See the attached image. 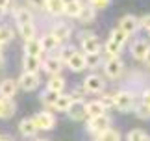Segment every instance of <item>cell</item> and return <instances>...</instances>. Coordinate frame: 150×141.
Listing matches in <instances>:
<instances>
[{
  "label": "cell",
  "instance_id": "obj_31",
  "mask_svg": "<svg viewBox=\"0 0 150 141\" xmlns=\"http://www.w3.org/2000/svg\"><path fill=\"white\" fill-rule=\"evenodd\" d=\"M85 63H87V67H98L102 63V54H85Z\"/></svg>",
  "mask_w": 150,
  "mask_h": 141
},
{
  "label": "cell",
  "instance_id": "obj_46",
  "mask_svg": "<svg viewBox=\"0 0 150 141\" xmlns=\"http://www.w3.org/2000/svg\"><path fill=\"white\" fill-rule=\"evenodd\" d=\"M141 141H150V137H148V136H146V137H143V139H141Z\"/></svg>",
  "mask_w": 150,
  "mask_h": 141
},
{
  "label": "cell",
  "instance_id": "obj_41",
  "mask_svg": "<svg viewBox=\"0 0 150 141\" xmlns=\"http://www.w3.org/2000/svg\"><path fill=\"white\" fill-rule=\"evenodd\" d=\"M141 26L145 28V30H148V32H150V15H145V17L141 19Z\"/></svg>",
  "mask_w": 150,
  "mask_h": 141
},
{
  "label": "cell",
  "instance_id": "obj_1",
  "mask_svg": "<svg viewBox=\"0 0 150 141\" xmlns=\"http://www.w3.org/2000/svg\"><path fill=\"white\" fill-rule=\"evenodd\" d=\"M134 104H135V98L130 91H119L113 95V108H117L120 111L134 110Z\"/></svg>",
  "mask_w": 150,
  "mask_h": 141
},
{
  "label": "cell",
  "instance_id": "obj_14",
  "mask_svg": "<svg viewBox=\"0 0 150 141\" xmlns=\"http://www.w3.org/2000/svg\"><path fill=\"white\" fill-rule=\"evenodd\" d=\"M148 48H150V45L145 39H137V41H134V45H132V56H134L135 60H145Z\"/></svg>",
  "mask_w": 150,
  "mask_h": 141
},
{
  "label": "cell",
  "instance_id": "obj_37",
  "mask_svg": "<svg viewBox=\"0 0 150 141\" xmlns=\"http://www.w3.org/2000/svg\"><path fill=\"white\" fill-rule=\"evenodd\" d=\"M74 52H76V50H74L72 46H65V48H63V52H61V56H59V60H61V61H67L69 58L74 54Z\"/></svg>",
  "mask_w": 150,
  "mask_h": 141
},
{
  "label": "cell",
  "instance_id": "obj_44",
  "mask_svg": "<svg viewBox=\"0 0 150 141\" xmlns=\"http://www.w3.org/2000/svg\"><path fill=\"white\" fill-rule=\"evenodd\" d=\"M2 65H4V56L0 54V67H2Z\"/></svg>",
  "mask_w": 150,
  "mask_h": 141
},
{
  "label": "cell",
  "instance_id": "obj_9",
  "mask_svg": "<svg viewBox=\"0 0 150 141\" xmlns=\"http://www.w3.org/2000/svg\"><path fill=\"white\" fill-rule=\"evenodd\" d=\"M65 63L71 67V70H74V73H80V70H83L87 67V63H85V54H82V52H74Z\"/></svg>",
  "mask_w": 150,
  "mask_h": 141
},
{
  "label": "cell",
  "instance_id": "obj_32",
  "mask_svg": "<svg viewBox=\"0 0 150 141\" xmlns=\"http://www.w3.org/2000/svg\"><path fill=\"white\" fill-rule=\"evenodd\" d=\"M109 39H111V41H115L117 45H120V46H122V45L126 43V39H128V35H126L122 30H119V28H117V30H113V32H111V37H109Z\"/></svg>",
  "mask_w": 150,
  "mask_h": 141
},
{
  "label": "cell",
  "instance_id": "obj_3",
  "mask_svg": "<svg viewBox=\"0 0 150 141\" xmlns=\"http://www.w3.org/2000/svg\"><path fill=\"white\" fill-rule=\"evenodd\" d=\"M109 117L108 115H98V117H93V119H89V122H87V130L89 132H95L96 136H98L100 132H104V130H108L109 128Z\"/></svg>",
  "mask_w": 150,
  "mask_h": 141
},
{
  "label": "cell",
  "instance_id": "obj_27",
  "mask_svg": "<svg viewBox=\"0 0 150 141\" xmlns=\"http://www.w3.org/2000/svg\"><path fill=\"white\" fill-rule=\"evenodd\" d=\"M15 21H17V24H28V22H32V13H30V9L19 8V9L15 11Z\"/></svg>",
  "mask_w": 150,
  "mask_h": 141
},
{
  "label": "cell",
  "instance_id": "obj_2",
  "mask_svg": "<svg viewBox=\"0 0 150 141\" xmlns=\"http://www.w3.org/2000/svg\"><path fill=\"white\" fill-rule=\"evenodd\" d=\"M33 122H35L37 130H52L56 126V119L50 111H41L33 117Z\"/></svg>",
  "mask_w": 150,
  "mask_h": 141
},
{
  "label": "cell",
  "instance_id": "obj_18",
  "mask_svg": "<svg viewBox=\"0 0 150 141\" xmlns=\"http://www.w3.org/2000/svg\"><path fill=\"white\" fill-rule=\"evenodd\" d=\"M24 52H26V56H33V58H39V56H41V54H43V48H41L39 39H30V41H26Z\"/></svg>",
  "mask_w": 150,
  "mask_h": 141
},
{
  "label": "cell",
  "instance_id": "obj_5",
  "mask_svg": "<svg viewBox=\"0 0 150 141\" xmlns=\"http://www.w3.org/2000/svg\"><path fill=\"white\" fill-rule=\"evenodd\" d=\"M137 28H139V19L134 17V15H124L122 19H120V22H119V30H122L126 35L135 33Z\"/></svg>",
  "mask_w": 150,
  "mask_h": 141
},
{
  "label": "cell",
  "instance_id": "obj_48",
  "mask_svg": "<svg viewBox=\"0 0 150 141\" xmlns=\"http://www.w3.org/2000/svg\"><path fill=\"white\" fill-rule=\"evenodd\" d=\"M0 54H2V45H0Z\"/></svg>",
  "mask_w": 150,
  "mask_h": 141
},
{
  "label": "cell",
  "instance_id": "obj_24",
  "mask_svg": "<svg viewBox=\"0 0 150 141\" xmlns=\"http://www.w3.org/2000/svg\"><path fill=\"white\" fill-rule=\"evenodd\" d=\"M19 33L22 35V39H24V41L35 39V26H33V22H28V24H19Z\"/></svg>",
  "mask_w": 150,
  "mask_h": 141
},
{
  "label": "cell",
  "instance_id": "obj_38",
  "mask_svg": "<svg viewBox=\"0 0 150 141\" xmlns=\"http://www.w3.org/2000/svg\"><path fill=\"white\" fill-rule=\"evenodd\" d=\"M98 102L104 106V108H113V95H104Z\"/></svg>",
  "mask_w": 150,
  "mask_h": 141
},
{
  "label": "cell",
  "instance_id": "obj_20",
  "mask_svg": "<svg viewBox=\"0 0 150 141\" xmlns=\"http://www.w3.org/2000/svg\"><path fill=\"white\" fill-rule=\"evenodd\" d=\"M72 102H74V98L71 95H59L57 100H56V104H54V110L56 111H69V108H71Z\"/></svg>",
  "mask_w": 150,
  "mask_h": 141
},
{
  "label": "cell",
  "instance_id": "obj_47",
  "mask_svg": "<svg viewBox=\"0 0 150 141\" xmlns=\"http://www.w3.org/2000/svg\"><path fill=\"white\" fill-rule=\"evenodd\" d=\"M37 141H48V139H37Z\"/></svg>",
  "mask_w": 150,
  "mask_h": 141
},
{
  "label": "cell",
  "instance_id": "obj_33",
  "mask_svg": "<svg viewBox=\"0 0 150 141\" xmlns=\"http://www.w3.org/2000/svg\"><path fill=\"white\" fill-rule=\"evenodd\" d=\"M11 39H13V32H11V28H8V26H0V45L9 43Z\"/></svg>",
  "mask_w": 150,
  "mask_h": 141
},
{
  "label": "cell",
  "instance_id": "obj_15",
  "mask_svg": "<svg viewBox=\"0 0 150 141\" xmlns=\"http://www.w3.org/2000/svg\"><path fill=\"white\" fill-rule=\"evenodd\" d=\"M19 132L24 137H33V136H35L37 126H35V122H33V117H32V119H30V117H26V119H22L19 122Z\"/></svg>",
  "mask_w": 150,
  "mask_h": 141
},
{
  "label": "cell",
  "instance_id": "obj_28",
  "mask_svg": "<svg viewBox=\"0 0 150 141\" xmlns=\"http://www.w3.org/2000/svg\"><path fill=\"white\" fill-rule=\"evenodd\" d=\"M61 93H52V91H47V93H43L41 95V102L47 106V108H54V104L57 100V97H59Z\"/></svg>",
  "mask_w": 150,
  "mask_h": 141
},
{
  "label": "cell",
  "instance_id": "obj_30",
  "mask_svg": "<svg viewBox=\"0 0 150 141\" xmlns=\"http://www.w3.org/2000/svg\"><path fill=\"white\" fill-rule=\"evenodd\" d=\"M104 48H106V52H108V54L111 56V58H115V56H119V54H120V48H122V46H120V45H117L115 41H111V39H109L108 43L104 45Z\"/></svg>",
  "mask_w": 150,
  "mask_h": 141
},
{
  "label": "cell",
  "instance_id": "obj_35",
  "mask_svg": "<svg viewBox=\"0 0 150 141\" xmlns=\"http://www.w3.org/2000/svg\"><path fill=\"white\" fill-rule=\"evenodd\" d=\"M111 4V0H89V6L93 9H104Z\"/></svg>",
  "mask_w": 150,
  "mask_h": 141
},
{
  "label": "cell",
  "instance_id": "obj_10",
  "mask_svg": "<svg viewBox=\"0 0 150 141\" xmlns=\"http://www.w3.org/2000/svg\"><path fill=\"white\" fill-rule=\"evenodd\" d=\"M19 85L22 87L24 91H33L39 87V76L37 74H30V73H24L19 78Z\"/></svg>",
  "mask_w": 150,
  "mask_h": 141
},
{
  "label": "cell",
  "instance_id": "obj_40",
  "mask_svg": "<svg viewBox=\"0 0 150 141\" xmlns=\"http://www.w3.org/2000/svg\"><path fill=\"white\" fill-rule=\"evenodd\" d=\"M143 106H146V108L150 110V89H146L145 93H143Z\"/></svg>",
  "mask_w": 150,
  "mask_h": 141
},
{
  "label": "cell",
  "instance_id": "obj_6",
  "mask_svg": "<svg viewBox=\"0 0 150 141\" xmlns=\"http://www.w3.org/2000/svg\"><path fill=\"white\" fill-rule=\"evenodd\" d=\"M83 89L87 93H100L104 91V80L96 74H91L83 80Z\"/></svg>",
  "mask_w": 150,
  "mask_h": 141
},
{
  "label": "cell",
  "instance_id": "obj_36",
  "mask_svg": "<svg viewBox=\"0 0 150 141\" xmlns=\"http://www.w3.org/2000/svg\"><path fill=\"white\" fill-rule=\"evenodd\" d=\"M135 113L137 115H139L141 117V119H148V117H150V110L146 108V106H139V108H135Z\"/></svg>",
  "mask_w": 150,
  "mask_h": 141
},
{
  "label": "cell",
  "instance_id": "obj_34",
  "mask_svg": "<svg viewBox=\"0 0 150 141\" xmlns=\"http://www.w3.org/2000/svg\"><path fill=\"white\" fill-rule=\"evenodd\" d=\"M143 137H146V132L141 130V128H135L128 134V141H141Z\"/></svg>",
  "mask_w": 150,
  "mask_h": 141
},
{
  "label": "cell",
  "instance_id": "obj_11",
  "mask_svg": "<svg viewBox=\"0 0 150 141\" xmlns=\"http://www.w3.org/2000/svg\"><path fill=\"white\" fill-rule=\"evenodd\" d=\"M69 117L71 119H74V121H82L83 117H87L85 115V102L80 98V100H74L72 104H71V108H69Z\"/></svg>",
  "mask_w": 150,
  "mask_h": 141
},
{
  "label": "cell",
  "instance_id": "obj_21",
  "mask_svg": "<svg viewBox=\"0 0 150 141\" xmlns=\"http://www.w3.org/2000/svg\"><path fill=\"white\" fill-rule=\"evenodd\" d=\"M45 9H47L50 15H61L63 9H65V4H63V0H47Z\"/></svg>",
  "mask_w": 150,
  "mask_h": 141
},
{
  "label": "cell",
  "instance_id": "obj_22",
  "mask_svg": "<svg viewBox=\"0 0 150 141\" xmlns=\"http://www.w3.org/2000/svg\"><path fill=\"white\" fill-rule=\"evenodd\" d=\"M63 87H65V80L61 76H52L47 84V91H52V93H61Z\"/></svg>",
  "mask_w": 150,
  "mask_h": 141
},
{
  "label": "cell",
  "instance_id": "obj_29",
  "mask_svg": "<svg viewBox=\"0 0 150 141\" xmlns=\"http://www.w3.org/2000/svg\"><path fill=\"white\" fill-rule=\"evenodd\" d=\"M78 19L82 22H91L95 19V9L91 8V6H83L82 11H80V15H78Z\"/></svg>",
  "mask_w": 150,
  "mask_h": 141
},
{
  "label": "cell",
  "instance_id": "obj_49",
  "mask_svg": "<svg viewBox=\"0 0 150 141\" xmlns=\"http://www.w3.org/2000/svg\"><path fill=\"white\" fill-rule=\"evenodd\" d=\"M0 141H2V137H0Z\"/></svg>",
  "mask_w": 150,
  "mask_h": 141
},
{
  "label": "cell",
  "instance_id": "obj_19",
  "mask_svg": "<svg viewBox=\"0 0 150 141\" xmlns=\"http://www.w3.org/2000/svg\"><path fill=\"white\" fill-rule=\"evenodd\" d=\"M104 106L98 102V100H93V102H87L85 104V115L89 117V119H93V117H98V115H104Z\"/></svg>",
  "mask_w": 150,
  "mask_h": 141
},
{
  "label": "cell",
  "instance_id": "obj_16",
  "mask_svg": "<svg viewBox=\"0 0 150 141\" xmlns=\"http://www.w3.org/2000/svg\"><path fill=\"white\" fill-rule=\"evenodd\" d=\"M43 67L52 76H57V74L61 73V69H63V61L59 60V58H47L45 63H43Z\"/></svg>",
  "mask_w": 150,
  "mask_h": 141
},
{
  "label": "cell",
  "instance_id": "obj_42",
  "mask_svg": "<svg viewBox=\"0 0 150 141\" xmlns=\"http://www.w3.org/2000/svg\"><path fill=\"white\" fill-rule=\"evenodd\" d=\"M9 4H11V0H0V9H8L9 8Z\"/></svg>",
  "mask_w": 150,
  "mask_h": 141
},
{
  "label": "cell",
  "instance_id": "obj_12",
  "mask_svg": "<svg viewBox=\"0 0 150 141\" xmlns=\"http://www.w3.org/2000/svg\"><path fill=\"white\" fill-rule=\"evenodd\" d=\"M17 106L11 98H2L0 97V119H9L15 115Z\"/></svg>",
  "mask_w": 150,
  "mask_h": 141
},
{
  "label": "cell",
  "instance_id": "obj_23",
  "mask_svg": "<svg viewBox=\"0 0 150 141\" xmlns=\"http://www.w3.org/2000/svg\"><path fill=\"white\" fill-rule=\"evenodd\" d=\"M82 8H83V4L80 2V0H74V2H71V4H65L63 13H65L67 17H76V19H78V15H80V11H82Z\"/></svg>",
  "mask_w": 150,
  "mask_h": 141
},
{
  "label": "cell",
  "instance_id": "obj_39",
  "mask_svg": "<svg viewBox=\"0 0 150 141\" xmlns=\"http://www.w3.org/2000/svg\"><path fill=\"white\" fill-rule=\"evenodd\" d=\"M26 2L32 8H37V9H45V6H47V0H26Z\"/></svg>",
  "mask_w": 150,
  "mask_h": 141
},
{
  "label": "cell",
  "instance_id": "obj_17",
  "mask_svg": "<svg viewBox=\"0 0 150 141\" xmlns=\"http://www.w3.org/2000/svg\"><path fill=\"white\" fill-rule=\"evenodd\" d=\"M41 67H43V65H41V60H39V58H33V56H24V73L37 74Z\"/></svg>",
  "mask_w": 150,
  "mask_h": 141
},
{
  "label": "cell",
  "instance_id": "obj_7",
  "mask_svg": "<svg viewBox=\"0 0 150 141\" xmlns=\"http://www.w3.org/2000/svg\"><path fill=\"white\" fill-rule=\"evenodd\" d=\"M104 73H106L109 78H119L120 73H122V61L119 58H111V60L106 61L104 65Z\"/></svg>",
  "mask_w": 150,
  "mask_h": 141
},
{
  "label": "cell",
  "instance_id": "obj_43",
  "mask_svg": "<svg viewBox=\"0 0 150 141\" xmlns=\"http://www.w3.org/2000/svg\"><path fill=\"white\" fill-rule=\"evenodd\" d=\"M145 63L150 67V48H148V52H146V56H145Z\"/></svg>",
  "mask_w": 150,
  "mask_h": 141
},
{
  "label": "cell",
  "instance_id": "obj_50",
  "mask_svg": "<svg viewBox=\"0 0 150 141\" xmlns=\"http://www.w3.org/2000/svg\"><path fill=\"white\" fill-rule=\"evenodd\" d=\"M2 141H6V139H2Z\"/></svg>",
  "mask_w": 150,
  "mask_h": 141
},
{
  "label": "cell",
  "instance_id": "obj_45",
  "mask_svg": "<svg viewBox=\"0 0 150 141\" xmlns=\"http://www.w3.org/2000/svg\"><path fill=\"white\" fill-rule=\"evenodd\" d=\"M71 2H74V0H63V4H71Z\"/></svg>",
  "mask_w": 150,
  "mask_h": 141
},
{
  "label": "cell",
  "instance_id": "obj_13",
  "mask_svg": "<svg viewBox=\"0 0 150 141\" xmlns=\"http://www.w3.org/2000/svg\"><path fill=\"white\" fill-rule=\"evenodd\" d=\"M15 93H17V84H15V80L6 78V80L0 82V97H2V98H13Z\"/></svg>",
  "mask_w": 150,
  "mask_h": 141
},
{
  "label": "cell",
  "instance_id": "obj_26",
  "mask_svg": "<svg viewBox=\"0 0 150 141\" xmlns=\"http://www.w3.org/2000/svg\"><path fill=\"white\" fill-rule=\"evenodd\" d=\"M39 43H41V48H43V52H45V50H47V52H50V50H54L56 46L59 45V43H57V41H56L54 37H52L50 33H45L43 37L39 39Z\"/></svg>",
  "mask_w": 150,
  "mask_h": 141
},
{
  "label": "cell",
  "instance_id": "obj_4",
  "mask_svg": "<svg viewBox=\"0 0 150 141\" xmlns=\"http://www.w3.org/2000/svg\"><path fill=\"white\" fill-rule=\"evenodd\" d=\"M82 48L85 54H98L100 48H102V43L98 37H95V35H82Z\"/></svg>",
  "mask_w": 150,
  "mask_h": 141
},
{
  "label": "cell",
  "instance_id": "obj_25",
  "mask_svg": "<svg viewBox=\"0 0 150 141\" xmlns=\"http://www.w3.org/2000/svg\"><path fill=\"white\" fill-rule=\"evenodd\" d=\"M96 141H120V134L113 128H108L96 136Z\"/></svg>",
  "mask_w": 150,
  "mask_h": 141
},
{
  "label": "cell",
  "instance_id": "obj_8",
  "mask_svg": "<svg viewBox=\"0 0 150 141\" xmlns=\"http://www.w3.org/2000/svg\"><path fill=\"white\" fill-rule=\"evenodd\" d=\"M50 35L57 41V43H63V41H67L71 37V28H69L65 22H57V24L50 30Z\"/></svg>",
  "mask_w": 150,
  "mask_h": 141
}]
</instances>
